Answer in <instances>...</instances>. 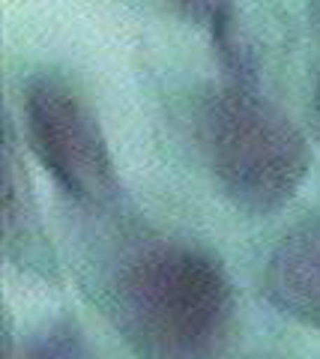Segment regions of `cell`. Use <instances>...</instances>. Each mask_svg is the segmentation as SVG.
<instances>
[{
    "mask_svg": "<svg viewBox=\"0 0 320 359\" xmlns=\"http://www.w3.org/2000/svg\"><path fill=\"white\" fill-rule=\"evenodd\" d=\"M4 231H6V252L21 261V266H36L42 273L51 269L46 237H42L36 210L27 192L25 171L15 156L13 126H6V147H4Z\"/></svg>",
    "mask_w": 320,
    "mask_h": 359,
    "instance_id": "5",
    "label": "cell"
},
{
    "mask_svg": "<svg viewBox=\"0 0 320 359\" xmlns=\"http://www.w3.org/2000/svg\"><path fill=\"white\" fill-rule=\"evenodd\" d=\"M312 114H314V129H317V138H320V78H317V87H314V102H312Z\"/></svg>",
    "mask_w": 320,
    "mask_h": 359,
    "instance_id": "8",
    "label": "cell"
},
{
    "mask_svg": "<svg viewBox=\"0 0 320 359\" xmlns=\"http://www.w3.org/2000/svg\"><path fill=\"white\" fill-rule=\"evenodd\" d=\"M9 359H84V347L81 339L69 330H51L46 339H39L21 356H9Z\"/></svg>",
    "mask_w": 320,
    "mask_h": 359,
    "instance_id": "6",
    "label": "cell"
},
{
    "mask_svg": "<svg viewBox=\"0 0 320 359\" xmlns=\"http://www.w3.org/2000/svg\"><path fill=\"white\" fill-rule=\"evenodd\" d=\"M25 129L42 168L81 207H102L117 192L102 126L66 75L39 69L25 84Z\"/></svg>",
    "mask_w": 320,
    "mask_h": 359,
    "instance_id": "3",
    "label": "cell"
},
{
    "mask_svg": "<svg viewBox=\"0 0 320 359\" xmlns=\"http://www.w3.org/2000/svg\"><path fill=\"white\" fill-rule=\"evenodd\" d=\"M197 138L216 186L246 212H275L300 192L312 165L300 126L258 87L225 84L197 111Z\"/></svg>",
    "mask_w": 320,
    "mask_h": 359,
    "instance_id": "2",
    "label": "cell"
},
{
    "mask_svg": "<svg viewBox=\"0 0 320 359\" xmlns=\"http://www.w3.org/2000/svg\"><path fill=\"white\" fill-rule=\"evenodd\" d=\"M111 314L141 359H222L234 339L237 299L213 252L153 240L114 269Z\"/></svg>",
    "mask_w": 320,
    "mask_h": 359,
    "instance_id": "1",
    "label": "cell"
},
{
    "mask_svg": "<svg viewBox=\"0 0 320 359\" xmlns=\"http://www.w3.org/2000/svg\"><path fill=\"white\" fill-rule=\"evenodd\" d=\"M263 282L281 314L320 330V219L284 233L267 261Z\"/></svg>",
    "mask_w": 320,
    "mask_h": 359,
    "instance_id": "4",
    "label": "cell"
},
{
    "mask_svg": "<svg viewBox=\"0 0 320 359\" xmlns=\"http://www.w3.org/2000/svg\"><path fill=\"white\" fill-rule=\"evenodd\" d=\"M168 4L186 21H192V25H201L207 30H209V25H216L222 15L234 13V4H230V0H168Z\"/></svg>",
    "mask_w": 320,
    "mask_h": 359,
    "instance_id": "7",
    "label": "cell"
}]
</instances>
